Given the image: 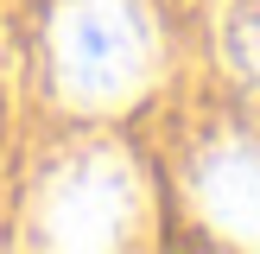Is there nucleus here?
<instances>
[{
	"label": "nucleus",
	"instance_id": "nucleus-3",
	"mask_svg": "<svg viewBox=\"0 0 260 254\" xmlns=\"http://www.w3.org/2000/svg\"><path fill=\"white\" fill-rule=\"evenodd\" d=\"M197 203L229 241L260 248V146H248V140L210 146L197 165Z\"/></svg>",
	"mask_w": 260,
	"mask_h": 254
},
{
	"label": "nucleus",
	"instance_id": "nucleus-2",
	"mask_svg": "<svg viewBox=\"0 0 260 254\" xmlns=\"http://www.w3.org/2000/svg\"><path fill=\"white\" fill-rule=\"evenodd\" d=\"M134 216H140L134 165L114 152H83L51 178L38 223H45V241L57 248H114L134 229Z\"/></svg>",
	"mask_w": 260,
	"mask_h": 254
},
{
	"label": "nucleus",
	"instance_id": "nucleus-1",
	"mask_svg": "<svg viewBox=\"0 0 260 254\" xmlns=\"http://www.w3.org/2000/svg\"><path fill=\"white\" fill-rule=\"evenodd\" d=\"M57 89L83 108H114L152 76V25L134 0H63L51 19Z\"/></svg>",
	"mask_w": 260,
	"mask_h": 254
},
{
	"label": "nucleus",
	"instance_id": "nucleus-4",
	"mask_svg": "<svg viewBox=\"0 0 260 254\" xmlns=\"http://www.w3.org/2000/svg\"><path fill=\"white\" fill-rule=\"evenodd\" d=\"M229 64H235L248 83H260V7H241L229 19Z\"/></svg>",
	"mask_w": 260,
	"mask_h": 254
}]
</instances>
